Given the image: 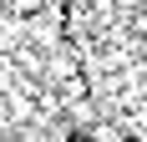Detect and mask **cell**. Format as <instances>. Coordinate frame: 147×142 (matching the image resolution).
Returning a JSON list of instances; mask_svg holds the SVG:
<instances>
[{"mask_svg": "<svg viewBox=\"0 0 147 142\" xmlns=\"http://www.w3.org/2000/svg\"><path fill=\"white\" fill-rule=\"evenodd\" d=\"M10 10L15 15H30V10H41V0H10Z\"/></svg>", "mask_w": 147, "mask_h": 142, "instance_id": "obj_1", "label": "cell"}]
</instances>
